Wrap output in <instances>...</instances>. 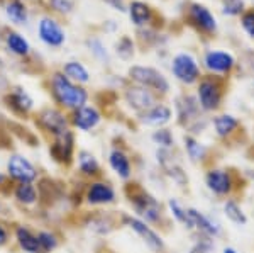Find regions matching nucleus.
<instances>
[{"mask_svg":"<svg viewBox=\"0 0 254 253\" xmlns=\"http://www.w3.org/2000/svg\"><path fill=\"white\" fill-rule=\"evenodd\" d=\"M53 93H55L56 100L60 104L66 105V107L71 109H80L85 105V102L88 99V93L85 88L76 87L71 82L68 80V77L60 75L56 73L53 77Z\"/></svg>","mask_w":254,"mask_h":253,"instance_id":"1","label":"nucleus"},{"mask_svg":"<svg viewBox=\"0 0 254 253\" xmlns=\"http://www.w3.org/2000/svg\"><path fill=\"white\" fill-rule=\"evenodd\" d=\"M127 194H129V201L134 206L136 213L141 216L142 219L149 223H156L161 218V204H159L156 199L151 194H147L144 189L137 185H129L127 189Z\"/></svg>","mask_w":254,"mask_h":253,"instance_id":"2","label":"nucleus"},{"mask_svg":"<svg viewBox=\"0 0 254 253\" xmlns=\"http://www.w3.org/2000/svg\"><path fill=\"white\" fill-rule=\"evenodd\" d=\"M129 75L132 80H136L137 84L144 85V87L154 88L158 92H168L170 88V84L168 80L163 77V73H159L154 68L149 67H132L129 70Z\"/></svg>","mask_w":254,"mask_h":253,"instance_id":"3","label":"nucleus"},{"mask_svg":"<svg viewBox=\"0 0 254 253\" xmlns=\"http://www.w3.org/2000/svg\"><path fill=\"white\" fill-rule=\"evenodd\" d=\"M7 172H9L10 178L17 180L19 183H31L38 178V170L34 169V165L20 155H12L9 158Z\"/></svg>","mask_w":254,"mask_h":253,"instance_id":"4","label":"nucleus"},{"mask_svg":"<svg viewBox=\"0 0 254 253\" xmlns=\"http://www.w3.org/2000/svg\"><path fill=\"white\" fill-rule=\"evenodd\" d=\"M171 70H173L176 79L180 82H183V84H193L200 77V70H198V65H196L195 58L187 55V53H182V55L175 56Z\"/></svg>","mask_w":254,"mask_h":253,"instance_id":"5","label":"nucleus"},{"mask_svg":"<svg viewBox=\"0 0 254 253\" xmlns=\"http://www.w3.org/2000/svg\"><path fill=\"white\" fill-rule=\"evenodd\" d=\"M53 160L63 163V165H69L73 160V133L69 129L58 133L55 136L51 148H49Z\"/></svg>","mask_w":254,"mask_h":253,"instance_id":"6","label":"nucleus"},{"mask_svg":"<svg viewBox=\"0 0 254 253\" xmlns=\"http://www.w3.org/2000/svg\"><path fill=\"white\" fill-rule=\"evenodd\" d=\"M124 223L130 228V230L136 231V233L142 238V242H144L153 252L165 250V242L161 240V236H159L154 230H151L144 221H141V219H137V218H132V216H124Z\"/></svg>","mask_w":254,"mask_h":253,"instance_id":"7","label":"nucleus"},{"mask_svg":"<svg viewBox=\"0 0 254 253\" xmlns=\"http://www.w3.org/2000/svg\"><path fill=\"white\" fill-rule=\"evenodd\" d=\"M198 100L205 111H215L222 100V90L215 80L205 79L198 85Z\"/></svg>","mask_w":254,"mask_h":253,"instance_id":"8","label":"nucleus"},{"mask_svg":"<svg viewBox=\"0 0 254 253\" xmlns=\"http://www.w3.org/2000/svg\"><path fill=\"white\" fill-rule=\"evenodd\" d=\"M207 187L217 195H227L231 194L232 185H234V180H232V175L227 172V170H210L205 177Z\"/></svg>","mask_w":254,"mask_h":253,"instance_id":"9","label":"nucleus"},{"mask_svg":"<svg viewBox=\"0 0 254 253\" xmlns=\"http://www.w3.org/2000/svg\"><path fill=\"white\" fill-rule=\"evenodd\" d=\"M187 213H188V221H190V230L191 228H196L200 233L210 236V238L220 233L219 223H215L212 218H208V216L196 209H187Z\"/></svg>","mask_w":254,"mask_h":253,"instance_id":"10","label":"nucleus"},{"mask_svg":"<svg viewBox=\"0 0 254 253\" xmlns=\"http://www.w3.org/2000/svg\"><path fill=\"white\" fill-rule=\"evenodd\" d=\"M87 201L92 206H102L116 201V190L105 182H93L87 189Z\"/></svg>","mask_w":254,"mask_h":253,"instance_id":"11","label":"nucleus"},{"mask_svg":"<svg viewBox=\"0 0 254 253\" xmlns=\"http://www.w3.org/2000/svg\"><path fill=\"white\" fill-rule=\"evenodd\" d=\"M39 36L44 43L51 46H60L64 41V32L60 27V24L53 19H43L39 24Z\"/></svg>","mask_w":254,"mask_h":253,"instance_id":"12","label":"nucleus"},{"mask_svg":"<svg viewBox=\"0 0 254 253\" xmlns=\"http://www.w3.org/2000/svg\"><path fill=\"white\" fill-rule=\"evenodd\" d=\"M126 99L137 111H149L154 107V95L144 87H132L126 93Z\"/></svg>","mask_w":254,"mask_h":253,"instance_id":"13","label":"nucleus"},{"mask_svg":"<svg viewBox=\"0 0 254 253\" xmlns=\"http://www.w3.org/2000/svg\"><path fill=\"white\" fill-rule=\"evenodd\" d=\"M100 121V114L97 112V109L93 107H80L76 109L75 116H73V124L81 131H88V129L95 128Z\"/></svg>","mask_w":254,"mask_h":253,"instance_id":"14","label":"nucleus"},{"mask_svg":"<svg viewBox=\"0 0 254 253\" xmlns=\"http://www.w3.org/2000/svg\"><path fill=\"white\" fill-rule=\"evenodd\" d=\"M39 124L43 126L46 131L53 133V136H56L58 133L68 129L66 128V119H64L58 111H51V109H48V111H44L43 114H41Z\"/></svg>","mask_w":254,"mask_h":253,"instance_id":"15","label":"nucleus"},{"mask_svg":"<svg viewBox=\"0 0 254 253\" xmlns=\"http://www.w3.org/2000/svg\"><path fill=\"white\" fill-rule=\"evenodd\" d=\"M205 65L212 72H229L234 67V58L224 51H210L205 56Z\"/></svg>","mask_w":254,"mask_h":253,"instance_id":"16","label":"nucleus"},{"mask_svg":"<svg viewBox=\"0 0 254 253\" xmlns=\"http://www.w3.org/2000/svg\"><path fill=\"white\" fill-rule=\"evenodd\" d=\"M190 17L196 26L202 27L203 31H214L215 29L214 15H212L210 12H208V9H205L203 5L193 3V5L190 7Z\"/></svg>","mask_w":254,"mask_h":253,"instance_id":"17","label":"nucleus"},{"mask_svg":"<svg viewBox=\"0 0 254 253\" xmlns=\"http://www.w3.org/2000/svg\"><path fill=\"white\" fill-rule=\"evenodd\" d=\"M109 163L110 167H112V170L116 172L121 178H129L130 177V162L129 158H127V155L124 152H121V150H114L112 153H110L109 157Z\"/></svg>","mask_w":254,"mask_h":253,"instance_id":"18","label":"nucleus"},{"mask_svg":"<svg viewBox=\"0 0 254 253\" xmlns=\"http://www.w3.org/2000/svg\"><path fill=\"white\" fill-rule=\"evenodd\" d=\"M15 236H17L19 247L27 253H41V247L38 242V235H32L31 230L26 226H19L15 230Z\"/></svg>","mask_w":254,"mask_h":253,"instance_id":"19","label":"nucleus"},{"mask_svg":"<svg viewBox=\"0 0 254 253\" xmlns=\"http://www.w3.org/2000/svg\"><path fill=\"white\" fill-rule=\"evenodd\" d=\"M171 111L166 105H154L149 111H146L142 114V122L147 126H163L170 121Z\"/></svg>","mask_w":254,"mask_h":253,"instance_id":"20","label":"nucleus"},{"mask_svg":"<svg viewBox=\"0 0 254 253\" xmlns=\"http://www.w3.org/2000/svg\"><path fill=\"white\" fill-rule=\"evenodd\" d=\"M78 169L83 175H88V177H95V175L100 173V167H98L97 158L93 157L92 153L88 152H80L78 155Z\"/></svg>","mask_w":254,"mask_h":253,"instance_id":"21","label":"nucleus"},{"mask_svg":"<svg viewBox=\"0 0 254 253\" xmlns=\"http://www.w3.org/2000/svg\"><path fill=\"white\" fill-rule=\"evenodd\" d=\"M9 102H10L9 105H12V109H15V111H19V112H27V111H31V107H32V99L22 90V88H15L9 95Z\"/></svg>","mask_w":254,"mask_h":253,"instance_id":"22","label":"nucleus"},{"mask_svg":"<svg viewBox=\"0 0 254 253\" xmlns=\"http://www.w3.org/2000/svg\"><path fill=\"white\" fill-rule=\"evenodd\" d=\"M14 197L22 204H34L38 201V190L32 183H19L14 190Z\"/></svg>","mask_w":254,"mask_h":253,"instance_id":"23","label":"nucleus"},{"mask_svg":"<svg viewBox=\"0 0 254 253\" xmlns=\"http://www.w3.org/2000/svg\"><path fill=\"white\" fill-rule=\"evenodd\" d=\"M130 19L136 26H142V24L149 22L151 19V9L142 2H132L130 5Z\"/></svg>","mask_w":254,"mask_h":253,"instance_id":"24","label":"nucleus"},{"mask_svg":"<svg viewBox=\"0 0 254 253\" xmlns=\"http://www.w3.org/2000/svg\"><path fill=\"white\" fill-rule=\"evenodd\" d=\"M214 126H215V131L219 136H227V134H231L237 126H239V122H237L236 117L227 116V114H225V116L215 117Z\"/></svg>","mask_w":254,"mask_h":253,"instance_id":"25","label":"nucleus"},{"mask_svg":"<svg viewBox=\"0 0 254 253\" xmlns=\"http://www.w3.org/2000/svg\"><path fill=\"white\" fill-rule=\"evenodd\" d=\"M64 73H66L69 79H73L76 82H81V84L88 82V79H90L87 68H85L81 63H78V61H69V63L64 65Z\"/></svg>","mask_w":254,"mask_h":253,"instance_id":"26","label":"nucleus"},{"mask_svg":"<svg viewBox=\"0 0 254 253\" xmlns=\"http://www.w3.org/2000/svg\"><path fill=\"white\" fill-rule=\"evenodd\" d=\"M224 214L227 216V219H231V221L236 224L248 223V218H246V214L243 213L241 206L236 201H227L224 204Z\"/></svg>","mask_w":254,"mask_h":253,"instance_id":"27","label":"nucleus"},{"mask_svg":"<svg viewBox=\"0 0 254 253\" xmlns=\"http://www.w3.org/2000/svg\"><path fill=\"white\" fill-rule=\"evenodd\" d=\"M185 148H187V153L191 162L203 160V157H205V153H207L205 146H202L198 141H195L193 138H190V136L185 138Z\"/></svg>","mask_w":254,"mask_h":253,"instance_id":"28","label":"nucleus"},{"mask_svg":"<svg viewBox=\"0 0 254 253\" xmlns=\"http://www.w3.org/2000/svg\"><path fill=\"white\" fill-rule=\"evenodd\" d=\"M7 44H9V48L15 55H27V51H29L27 41L20 34H17V32H10V34L7 36Z\"/></svg>","mask_w":254,"mask_h":253,"instance_id":"29","label":"nucleus"},{"mask_svg":"<svg viewBox=\"0 0 254 253\" xmlns=\"http://www.w3.org/2000/svg\"><path fill=\"white\" fill-rule=\"evenodd\" d=\"M38 242L41 247V253H49L58 247V238L51 231H39L38 233Z\"/></svg>","mask_w":254,"mask_h":253,"instance_id":"30","label":"nucleus"},{"mask_svg":"<svg viewBox=\"0 0 254 253\" xmlns=\"http://www.w3.org/2000/svg\"><path fill=\"white\" fill-rule=\"evenodd\" d=\"M168 207H170L171 214H173V218L176 219V221L183 223L187 228H190V221H188V213H187V209L182 206V202H180L178 199H170V201H168Z\"/></svg>","mask_w":254,"mask_h":253,"instance_id":"31","label":"nucleus"},{"mask_svg":"<svg viewBox=\"0 0 254 253\" xmlns=\"http://www.w3.org/2000/svg\"><path fill=\"white\" fill-rule=\"evenodd\" d=\"M7 15L10 17V20H14L15 24H24L27 19V14H26V9L20 2H10L7 5Z\"/></svg>","mask_w":254,"mask_h":253,"instance_id":"32","label":"nucleus"},{"mask_svg":"<svg viewBox=\"0 0 254 253\" xmlns=\"http://www.w3.org/2000/svg\"><path fill=\"white\" fill-rule=\"evenodd\" d=\"M153 141L159 145L161 148H170L171 145H173V136H171V133L168 131V129H159L153 134Z\"/></svg>","mask_w":254,"mask_h":253,"instance_id":"33","label":"nucleus"},{"mask_svg":"<svg viewBox=\"0 0 254 253\" xmlns=\"http://www.w3.org/2000/svg\"><path fill=\"white\" fill-rule=\"evenodd\" d=\"M243 0H224V12L225 14L236 15L243 10Z\"/></svg>","mask_w":254,"mask_h":253,"instance_id":"34","label":"nucleus"},{"mask_svg":"<svg viewBox=\"0 0 254 253\" xmlns=\"http://www.w3.org/2000/svg\"><path fill=\"white\" fill-rule=\"evenodd\" d=\"M188 253H214V243L210 240H202V242L195 243Z\"/></svg>","mask_w":254,"mask_h":253,"instance_id":"35","label":"nucleus"},{"mask_svg":"<svg viewBox=\"0 0 254 253\" xmlns=\"http://www.w3.org/2000/svg\"><path fill=\"white\" fill-rule=\"evenodd\" d=\"M129 41L130 39L124 38L117 44V53L122 56V58H129V56L132 55V43H129Z\"/></svg>","mask_w":254,"mask_h":253,"instance_id":"36","label":"nucleus"},{"mask_svg":"<svg viewBox=\"0 0 254 253\" xmlns=\"http://www.w3.org/2000/svg\"><path fill=\"white\" fill-rule=\"evenodd\" d=\"M243 26H244V29L254 38V10L248 12V14L243 17Z\"/></svg>","mask_w":254,"mask_h":253,"instance_id":"37","label":"nucleus"},{"mask_svg":"<svg viewBox=\"0 0 254 253\" xmlns=\"http://www.w3.org/2000/svg\"><path fill=\"white\" fill-rule=\"evenodd\" d=\"M53 7L60 12H69L71 10V2L69 0H51Z\"/></svg>","mask_w":254,"mask_h":253,"instance_id":"38","label":"nucleus"},{"mask_svg":"<svg viewBox=\"0 0 254 253\" xmlns=\"http://www.w3.org/2000/svg\"><path fill=\"white\" fill-rule=\"evenodd\" d=\"M7 242H9V235H7V230L0 224V247H3Z\"/></svg>","mask_w":254,"mask_h":253,"instance_id":"39","label":"nucleus"},{"mask_svg":"<svg viewBox=\"0 0 254 253\" xmlns=\"http://www.w3.org/2000/svg\"><path fill=\"white\" fill-rule=\"evenodd\" d=\"M110 5H114L117 10H124V0H105Z\"/></svg>","mask_w":254,"mask_h":253,"instance_id":"40","label":"nucleus"},{"mask_svg":"<svg viewBox=\"0 0 254 253\" xmlns=\"http://www.w3.org/2000/svg\"><path fill=\"white\" fill-rule=\"evenodd\" d=\"M222 253H239V252H236L234 248H229V247H227V248H224V252H222Z\"/></svg>","mask_w":254,"mask_h":253,"instance_id":"41","label":"nucleus"},{"mask_svg":"<svg viewBox=\"0 0 254 253\" xmlns=\"http://www.w3.org/2000/svg\"><path fill=\"white\" fill-rule=\"evenodd\" d=\"M5 180H7V178H5V175H3V173H0V185H3V183H5Z\"/></svg>","mask_w":254,"mask_h":253,"instance_id":"42","label":"nucleus"},{"mask_svg":"<svg viewBox=\"0 0 254 253\" xmlns=\"http://www.w3.org/2000/svg\"><path fill=\"white\" fill-rule=\"evenodd\" d=\"M251 58H253V68H254V55H251Z\"/></svg>","mask_w":254,"mask_h":253,"instance_id":"43","label":"nucleus"}]
</instances>
